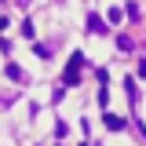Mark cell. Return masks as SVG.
Instances as JSON below:
<instances>
[{
	"mask_svg": "<svg viewBox=\"0 0 146 146\" xmlns=\"http://www.w3.org/2000/svg\"><path fill=\"white\" fill-rule=\"evenodd\" d=\"M88 26H91V33H106V29H102V18H99V15H91V18H88Z\"/></svg>",
	"mask_w": 146,
	"mask_h": 146,
	"instance_id": "obj_1",
	"label": "cell"
}]
</instances>
